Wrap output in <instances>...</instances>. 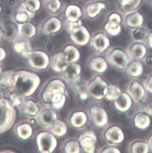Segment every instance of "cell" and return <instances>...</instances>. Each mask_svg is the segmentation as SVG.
Here are the masks:
<instances>
[{
  "label": "cell",
  "mask_w": 152,
  "mask_h": 153,
  "mask_svg": "<svg viewBox=\"0 0 152 153\" xmlns=\"http://www.w3.org/2000/svg\"><path fill=\"white\" fill-rule=\"evenodd\" d=\"M115 105L122 111L126 110L129 107V98L125 94L120 95L115 101Z\"/></svg>",
  "instance_id": "obj_1"
},
{
  "label": "cell",
  "mask_w": 152,
  "mask_h": 153,
  "mask_svg": "<svg viewBox=\"0 0 152 153\" xmlns=\"http://www.w3.org/2000/svg\"><path fill=\"white\" fill-rule=\"evenodd\" d=\"M32 82L30 81H25L22 79H19L16 84V89L19 93H25L28 91L32 87Z\"/></svg>",
  "instance_id": "obj_2"
},
{
  "label": "cell",
  "mask_w": 152,
  "mask_h": 153,
  "mask_svg": "<svg viewBox=\"0 0 152 153\" xmlns=\"http://www.w3.org/2000/svg\"><path fill=\"white\" fill-rule=\"evenodd\" d=\"M131 93L134 98L137 100H140L143 97V89L142 86L138 83H134L132 85Z\"/></svg>",
  "instance_id": "obj_3"
},
{
  "label": "cell",
  "mask_w": 152,
  "mask_h": 153,
  "mask_svg": "<svg viewBox=\"0 0 152 153\" xmlns=\"http://www.w3.org/2000/svg\"><path fill=\"white\" fill-rule=\"evenodd\" d=\"M121 131L117 128H112V129L109 132V139L115 142H119L122 140Z\"/></svg>",
  "instance_id": "obj_4"
},
{
  "label": "cell",
  "mask_w": 152,
  "mask_h": 153,
  "mask_svg": "<svg viewBox=\"0 0 152 153\" xmlns=\"http://www.w3.org/2000/svg\"><path fill=\"white\" fill-rule=\"evenodd\" d=\"M137 120L138 121H136V125L137 126L139 127L140 128L145 127L147 126L148 125V122L149 120L148 119L147 116H146L145 115L141 114L138 115L137 116Z\"/></svg>",
  "instance_id": "obj_5"
},
{
  "label": "cell",
  "mask_w": 152,
  "mask_h": 153,
  "mask_svg": "<svg viewBox=\"0 0 152 153\" xmlns=\"http://www.w3.org/2000/svg\"><path fill=\"white\" fill-rule=\"evenodd\" d=\"M140 108L142 111L148 114H152V102L150 101H145L142 102L140 105Z\"/></svg>",
  "instance_id": "obj_6"
},
{
  "label": "cell",
  "mask_w": 152,
  "mask_h": 153,
  "mask_svg": "<svg viewBox=\"0 0 152 153\" xmlns=\"http://www.w3.org/2000/svg\"><path fill=\"white\" fill-rule=\"evenodd\" d=\"M142 13L144 14L145 17L148 20H152V8L148 5H143L141 9Z\"/></svg>",
  "instance_id": "obj_7"
},
{
  "label": "cell",
  "mask_w": 152,
  "mask_h": 153,
  "mask_svg": "<svg viewBox=\"0 0 152 153\" xmlns=\"http://www.w3.org/2000/svg\"><path fill=\"white\" fill-rule=\"evenodd\" d=\"M105 88L103 85L96 84L93 87L92 92L94 94L96 95H103Z\"/></svg>",
  "instance_id": "obj_8"
},
{
  "label": "cell",
  "mask_w": 152,
  "mask_h": 153,
  "mask_svg": "<svg viewBox=\"0 0 152 153\" xmlns=\"http://www.w3.org/2000/svg\"><path fill=\"white\" fill-rule=\"evenodd\" d=\"M114 61L115 63H116L117 67L119 68L124 67L125 63V59L124 57L120 55H117L114 57Z\"/></svg>",
  "instance_id": "obj_9"
},
{
  "label": "cell",
  "mask_w": 152,
  "mask_h": 153,
  "mask_svg": "<svg viewBox=\"0 0 152 153\" xmlns=\"http://www.w3.org/2000/svg\"><path fill=\"white\" fill-rule=\"evenodd\" d=\"M145 32L141 29H137L134 33V36L137 39H141L145 36Z\"/></svg>",
  "instance_id": "obj_10"
},
{
  "label": "cell",
  "mask_w": 152,
  "mask_h": 153,
  "mask_svg": "<svg viewBox=\"0 0 152 153\" xmlns=\"http://www.w3.org/2000/svg\"><path fill=\"white\" fill-rule=\"evenodd\" d=\"M134 149L137 150L136 152H145L144 149L146 146L143 143H137L134 144Z\"/></svg>",
  "instance_id": "obj_11"
},
{
  "label": "cell",
  "mask_w": 152,
  "mask_h": 153,
  "mask_svg": "<svg viewBox=\"0 0 152 153\" xmlns=\"http://www.w3.org/2000/svg\"><path fill=\"white\" fill-rule=\"evenodd\" d=\"M9 24H6V25L7 26L6 27V34L7 36H11L13 35L14 33V28L13 27L9 26Z\"/></svg>",
  "instance_id": "obj_12"
},
{
  "label": "cell",
  "mask_w": 152,
  "mask_h": 153,
  "mask_svg": "<svg viewBox=\"0 0 152 153\" xmlns=\"http://www.w3.org/2000/svg\"><path fill=\"white\" fill-rule=\"evenodd\" d=\"M34 62H35V64L37 65H42L43 62V60L42 57L41 56H36L34 58Z\"/></svg>",
  "instance_id": "obj_13"
},
{
  "label": "cell",
  "mask_w": 152,
  "mask_h": 153,
  "mask_svg": "<svg viewBox=\"0 0 152 153\" xmlns=\"http://www.w3.org/2000/svg\"><path fill=\"white\" fill-rule=\"evenodd\" d=\"M66 71L68 74L70 76H72L73 75L75 74V69L72 66L68 67Z\"/></svg>",
  "instance_id": "obj_14"
},
{
  "label": "cell",
  "mask_w": 152,
  "mask_h": 153,
  "mask_svg": "<svg viewBox=\"0 0 152 153\" xmlns=\"http://www.w3.org/2000/svg\"><path fill=\"white\" fill-rule=\"evenodd\" d=\"M43 146H44V149L45 150H48L49 146V140L47 138H45L42 140Z\"/></svg>",
  "instance_id": "obj_15"
},
{
  "label": "cell",
  "mask_w": 152,
  "mask_h": 153,
  "mask_svg": "<svg viewBox=\"0 0 152 153\" xmlns=\"http://www.w3.org/2000/svg\"><path fill=\"white\" fill-rule=\"evenodd\" d=\"M75 36L79 41H83L84 40V34L81 31H78L75 34Z\"/></svg>",
  "instance_id": "obj_16"
},
{
  "label": "cell",
  "mask_w": 152,
  "mask_h": 153,
  "mask_svg": "<svg viewBox=\"0 0 152 153\" xmlns=\"http://www.w3.org/2000/svg\"><path fill=\"white\" fill-rule=\"evenodd\" d=\"M44 119L47 122H49L52 121V117L50 116L49 113H46V114L44 115Z\"/></svg>",
  "instance_id": "obj_17"
},
{
  "label": "cell",
  "mask_w": 152,
  "mask_h": 153,
  "mask_svg": "<svg viewBox=\"0 0 152 153\" xmlns=\"http://www.w3.org/2000/svg\"><path fill=\"white\" fill-rule=\"evenodd\" d=\"M23 30H24V33H25L26 34L29 35L30 34L31 32V28L29 26H27L24 27Z\"/></svg>",
  "instance_id": "obj_18"
},
{
  "label": "cell",
  "mask_w": 152,
  "mask_h": 153,
  "mask_svg": "<svg viewBox=\"0 0 152 153\" xmlns=\"http://www.w3.org/2000/svg\"><path fill=\"white\" fill-rule=\"evenodd\" d=\"M96 44H97V46L99 47H103L104 45V42L103 41V40L102 39H101V38H100L97 41V42H96Z\"/></svg>",
  "instance_id": "obj_19"
},
{
  "label": "cell",
  "mask_w": 152,
  "mask_h": 153,
  "mask_svg": "<svg viewBox=\"0 0 152 153\" xmlns=\"http://www.w3.org/2000/svg\"><path fill=\"white\" fill-rule=\"evenodd\" d=\"M56 24L55 22H52V23H50L49 25L48 29L49 30V31H52V30H54L56 27Z\"/></svg>",
  "instance_id": "obj_20"
},
{
  "label": "cell",
  "mask_w": 152,
  "mask_h": 153,
  "mask_svg": "<svg viewBox=\"0 0 152 153\" xmlns=\"http://www.w3.org/2000/svg\"><path fill=\"white\" fill-rule=\"evenodd\" d=\"M142 54V51L139 48H137L135 50V56H140Z\"/></svg>",
  "instance_id": "obj_21"
},
{
  "label": "cell",
  "mask_w": 152,
  "mask_h": 153,
  "mask_svg": "<svg viewBox=\"0 0 152 153\" xmlns=\"http://www.w3.org/2000/svg\"><path fill=\"white\" fill-rule=\"evenodd\" d=\"M68 59H72L74 56V54L73 52L70 51V52L68 53Z\"/></svg>",
  "instance_id": "obj_22"
},
{
  "label": "cell",
  "mask_w": 152,
  "mask_h": 153,
  "mask_svg": "<svg viewBox=\"0 0 152 153\" xmlns=\"http://www.w3.org/2000/svg\"><path fill=\"white\" fill-rule=\"evenodd\" d=\"M148 86L149 89L151 90V91H152V78L149 80L148 83Z\"/></svg>",
  "instance_id": "obj_23"
},
{
  "label": "cell",
  "mask_w": 152,
  "mask_h": 153,
  "mask_svg": "<svg viewBox=\"0 0 152 153\" xmlns=\"http://www.w3.org/2000/svg\"><path fill=\"white\" fill-rule=\"evenodd\" d=\"M29 4L30 5V7H32V8H35V4L34 3L33 1H30L29 2Z\"/></svg>",
  "instance_id": "obj_24"
},
{
  "label": "cell",
  "mask_w": 152,
  "mask_h": 153,
  "mask_svg": "<svg viewBox=\"0 0 152 153\" xmlns=\"http://www.w3.org/2000/svg\"><path fill=\"white\" fill-rule=\"evenodd\" d=\"M147 62L148 63H151L152 62V56H150L148 58Z\"/></svg>",
  "instance_id": "obj_25"
},
{
  "label": "cell",
  "mask_w": 152,
  "mask_h": 153,
  "mask_svg": "<svg viewBox=\"0 0 152 153\" xmlns=\"http://www.w3.org/2000/svg\"><path fill=\"white\" fill-rule=\"evenodd\" d=\"M102 119V116H101V115L100 114H97V120L100 121L101 119Z\"/></svg>",
  "instance_id": "obj_26"
},
{
  "label": "cell",
  "mask_w": 152,
  "mask_h": 153,
  "mask_svg": "<svg viewBox=\"0 0 152 153\" xmlns=\"http://www.w3.org/2000/svg\"><path fill=\"white\" fill-rule=\"evenodd\" d=\"M148 27H149V28H152V22H148Z\"/></svg>",
  "instance_id": "obj_27"
},
{
  "label": "cell",
  "mask_w": 152,
  "mask_h": 153,
  "mask_svg": "<svg viewBox=\"0 0 152 153\" xmlns=\"http://www.w3.org/2000/svg\"><path fill=\"white\" fill-rule=\"evenodd\" d=\"M65 2H67V3H70V2L72 1L73 0H63Z\"/></svg>",
  "instance_id": "obj_28"
},
{
  "label": "cell",
  "mask_w": 152,
  "mask_h": 153,
  "mask_svg": "<svg viewBox=\"0 0 152 153\" xmlns=\"http://www.w3.org/2000/svg\"><path fill=\"white\" fill-rule=\"evenodd\" d=\"M151 146H152L151 147H152V140H151Z\"/></svg>",
  "instance_id": "obj_29"
}]
</instances>
